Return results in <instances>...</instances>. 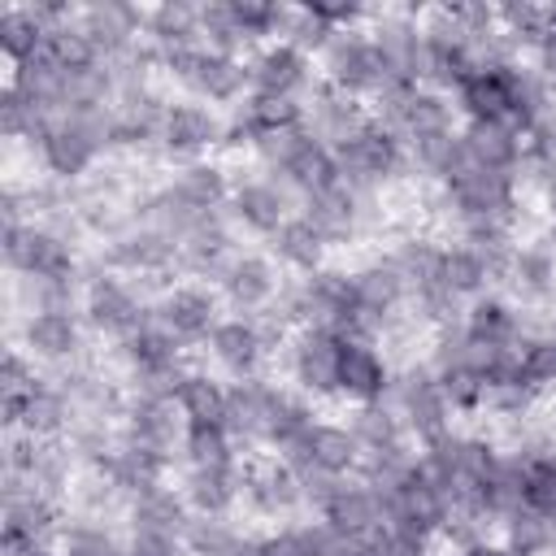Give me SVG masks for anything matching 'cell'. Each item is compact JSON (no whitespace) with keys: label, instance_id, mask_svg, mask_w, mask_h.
<instances>
[{"label":"cell","instance_id":"obj_14","mask_svg":"<svg viewBox=\"0 0 556 556\" xmlns=\"http://www.w3.org/2000/svg\"><path fill=\"white\" fill-rule=\"evenodd\" d=\"M248 74H252V96H274V100H300L317 87V61L300 48H291L287 39L261 43L248 56Z\"/></svg>","mask_w":556,"mask_h":556},{"label":"cell","instance_id":"obj_12","mask_svg":"<svg viewBox=\"0 0 556 556\" xmlns=\"http://www.w3.org/2000/svg\"><path fill=\"white\" fill-rule=\"evenodd\" d=\"M204 352H208V369L222 374L226 382L261 378V374H269L274 361H278L274 348H269V339L261 334L256 317H239V313H230V317L217 321V330L208 334Z\"/></svg>","mask_w":556,"mask_h":556},{"label":"cell","instance_id":"obj_7","mask_svg":"<svg viewBox=\"0 0 556 556\" xmlns=\"http://www.w3.org/2000/svg\"><path fill=\"white\" fill-rule=\"evenodd\" d=\"M387 404L395 408V417L404 421V430L417 447L456 426V413H452V404H447V395H443V387H439V378L426 361H413V365L395 369Z\"/></svg>","mask_w":556,"mask_h":556},{"label":"cell","instance_id":"obj_2","mask_svg":"<svg viewBox=\"0 0 556 556\" xmlns=\"http://www.w3.org/2000/svg\"><path fill=\"white\" fill-rule=\"evenodd\" d=\"M0 252H4V269L13 278H30V282H56V287H83L87 261L91 252L39 222L26 226H4L0 230Z\"/></svg>","mask_w":556,"mask_h":556},{"label":"cell","instance_id":"obj_36","mask_svg":"<svg viewBox=\"0 0 556 556\" xmlns=\"http://www.w3.org/2000/svg\"><path fill=\"white\" fill-rule=\"evenodd\" d=\"M0 556H61L56 543H0Z\"/></svg>","mask_w":556,"mask_h":556},{"label":"cell","instance_id":"obj_32","mask_svg":"<svg viewBox=\"0 0 556 556\" xmlns=\"http://www.w3.org/2000/svg\"><path fill=\"white\" fill-rule=\"evenodd\" d=\"M495 543L508 556H556V521L543 517V513H534V508H517L500 526Z\"/></svg>","mask_w":556,"mask_h":556},{"label":"cell","instance_id":"obj_23","mask_svg":"<svg viewBox=\"0 0 556 556\" xmlns=\"http://www.w3.org/2000/svg\"><path fill=\"white\" fill-rule=\"evenodd\" d=\"M265 252H269V256L278 261V269L291 274V278H304V274H317V269L334 265V243H330L304 213L287 217V222L265 239Z\"/></svg>","mask_w":556,"mask_h":556},{"label":"cell","instance_id":"obj_1","mask_svg":"<svg viewBox=\"0 0 556 556\" xmlns=\"http://www.w3.org/2000/svg\"><path fill=\"white\" fill-rule=\"evenodd\" d=\"M78 313L91 330L96 343H122L130 339L139 326L152 321V291L139 287L135 278H122L113 269H104L91 252L87 274H83V295H78Z\"/></svg>","mask_w":556,"mask_h":556},{"label":"cell","instance_id":"obj_5","mask_svg":"<svg viewBox=\"0 0 556 556\" xmlns=\"http://www.w3.org/2000/svg\"><path fill=\"white\" fill-rule=\"evenodd\" d=\"M230 178H235V187H230V200H226V217L239 230V239H261L265 243L287 217L300 213V200L274 174H265L252 156H248V169L230 165Z\"/></svg>","mask_w":556,"mask_h":556},{"label":"cell","instance_id":"obj_10","mask_svg":"<svg viewBox=\"0 0 556 556\" xmlns=\"http://www.w3.org/2000/svg\"><path fill=\"white\" fill-rule=\"evenodd\" d=\"M243 508L269 526L308 517V500H304L295 469L274 452H252L243 460Z\"/></svg>","mask_w":556,"mask_h":556},{"label":"cell","instance_id":"obj_34","mask_svg":"<svg viewBox=\"0 0 556 556\" xmlns=\"http://www.w3.org/2000/svg\"><path fill=\"white\" fill-rule=\"evenodd\" d=\"M265 547H269V556H313L308 534H304V517L282 521V526H269L265 530Z\"/></svg>","mask_w":556,"mask_h":556},{"label":"cell","instance_id":"obj_31","mask_svg":"<svg viewBox=\"0 0 556 556\" xmlns=\"http://www.w3.org/2000/svg\"><path fill=\"white\" fill-rule=\"evenodd\" d=\"M48 35L52 30L39 22V13H35L30 0L26 4H4V13H0V52H4L9 70L22 65V61H30V56H39L43 43H48Z\"/></svg>","mask_w":556,"mask_h":556},{"label":"cell","instance_id":"obj_25","mask_svg":"<svg viewBox=\"0 0 556 556\" xmlns=\"http://www.w3.org/2000/svg\"><path fill=\"white\" fill-rule=\"evenodd\" d=\"M434 282H439L456 304H469V300L495 291V269H491V261H486L473 243H465V239H443Z\"/></svg>","mask_w":556,"mask_h":556},{"label":"cell","instance_id":"obj_4","mask_svg":"<svg viewBox=\"0 0 556 556\" xmlns=\"http://www.w3.org/2000/svg\"><path fill=\"white\" fill-rule=\"evenodd\" d=\"M9 343L22 348L43 374H61L74 369L83 361H91V330L83 321L78 308H35L9 321Z\"/></svg>","mask_w":556,"mask_h":556},{"label":"cell","instance_id":"obj_30","mask_svg":"<svg viewBox=\"0 0 556 556\" xmlns=\"http://www.w3.org/2000/svg\"><path fill=\"white\" fill-rule=\"evenodd\" d=\"M178 460L182 465H239L248 460V452L239 447L226 421H187Z\"/></svg>","mask_w":556,"mask_h":556},{"label":"cell","instance_id":"obj_6","mask_svg":"<svg viewBox=\"0 0 556 556\" xmlns=\"http://www.w3.org/2000/svg\"><path fill=\"white\" fill-rule=\"evenodd\" d=\"M161 165H191V161H208L217 152H226V113L191 100V96H174L165 117H161Z\"/></svg>","mask_w":556,"mask_h":556},{"label":"cell","instance_id":"obj_21","mask_svg":"<svg viewBox=\"0 0 556 556\" xmlns=\"http://www.w3.org/2000/svg\"><path fill=\"white\" fill-rule=\"evenodd\" d=\"M174 482L195 517H235L243 508V460L239 465H182Z\"/></svg>","mask_w":556,"mask_h":556},{"label":"cell","instance_id":"obj_20","mask_svg":"<svg viewBox=\"0 0 556 556\" xmlns=\"http://www.w3.org/2000/svg\"><path fill=\"white\" fill-rule=\"evenodd\" d=\"M243 252L239 243V230L230 226L226 213H213L204 217L182 243H178V265H182V278H195V282H213L226 274V265Z\"/></svg>","mask_w":556,"mask_h":556},{"label":"cell","instance_id":"obj_8","mask_svg":"<svg viewBox=\"0 0 556 556\" xmlns=\"http://www.w3.org/2000/svg\"><path fill=\"white\" fill-rule=\"evenodd\" d=\"M222 308H226L222 291L213 282H195V278H178L152 295V321L161 330H169L187 352L208 343V334L222 321Z\"/></svg>","mask_w":556,"mask_h":556},{"label":"cell","instance_id":"obj_16","mask_svg":"<svg viewBox=\"0 0 556 556\" xmlns=\"http://www.w3.org/2000/svg\"><path fill=\"white\" fill-rule=\"evenodd\" d=\"M78 30L91 43V52L100 61H117L122 52H130L143 39V22L148 9L143 4H126V0H96V4H78Z\"/></svg>","mask_w":556,"mask_h":556},{"label":"cell","instance_id":"obj_29","mask_svg":"<svg viewBox=\"0 0 556 556\" xmlns=\"http://www.w3.org/2000/svg\"><path fill=\"white\" fill-rule=\"evenodd\" d=\"M174 400H178V408H182L187 421H226L230 382L222 374H213L208 365H187V374L178 378Z\"/></svg>","mask_w":556,"mask_h":556},{"label":"cell","instance_id":"obj_17","mask_svg":"<svg viewBox=\"0 0 556 556\" xmlns=\"http://www.w3.org/2000/svg\"><path fill=\"white\" fill-rule=\"evenodd\" d=\"M395 365L391 356L369 343V339H348L343 334V356H339V404L361 408V404H382L391 395Z\"/></svg>","mask_w":556,"mask_h":556},{"label":"cell","instance_id":"obj_35","mask_svg":"<svg viewBox=\"0 0 556 556\" xmlns=\"http://www.w3.org/2000/svg\"><path fill=\"white\" fill-rule=\"evenodd\" d=\"M126 556H187L182 539L152 534V530H126Z\"/></svg>","mask_w":556,"mask_h":556},{"label":"cell","instance_id":"obj_28","mask_svg":"<svg viewBox=\"0 0 556 556\" xmlns=\"http://www.w3.org/2000/svg\"><path fill=\"white\" fill-rule=\"evenodd\" d=\"M187 517H191V508H187L178 482L148 486L143 495H135V500L126 504V530H152V534H174V539H182Z\"/></svg>","mask_w":556,"mask_h":556},{"label":"cell","instance_id":"obj_19","mask_svg":"<svg viewBox=\"0 0 556 556\" xmlns=\"http://www.w3.org/2000/svg\"><path fill=\"white\" fill-rule=\"evenodd\" d=\"M534 317H539V313L517 308L504 291H486V295H478V300L465 304V313H460V330H465L473 343H482V348L513 352V348L530 334Z\"/></svg>","mask_w":556,"mask_h":556},{"label":"cell","instance_id":"obj_11","mask_svg":"<svg viewBox=\"0 0 556 556\" xmlns=\"http://www.w3.org/2000/svg\"><path fill=\"white\" fill-rule=\"evenodd\" d=\"M317 78L352 100H378L382 87H387V74H382V61H378V48L369 39V30H334V39L326 43V52L317 56Z\"/></svg>","mask_w":556,"mask_h":556},{"label":"cell","instance_id":"obj_13","mask_svg":"<svg viewBox=\"0 0 556 556\" xmlns=\"http://www.w3.org/2000/svg\"><path fill=\"white\" fill-rule=\"evenodd\" d=\"M282 287H287V274L278 269V261L265 248H243L226 265V274L217 278V291H222L226 308L239 313V317H261L265 308H274Z\"/></svg>","mask_w":556,"mask_h":556},{"label":"cell","instance_id":"obj_24","mask_svg":"<svg viewBox=\"0 0 556 556\" xmlns=\"http://www.w3.org/2000/svg\"><path fill=\"white\" fill-rule=\"evenodd\" d=\"M165 187L200 217L208 213H226V200H230V165L222 156H208V161H191V165H174L165 174Z\"/></svg>","mask_w":556,"mask_h":556},{"label":"cell","instance_id":"obj_15","mask_svg":"<svg viewBox=\"0 0 556 556\" xmlns=\"http://www.w3.org/2000/svg\"><path fill=\"white\" fill-rule=\"evenodd\" d=\"M182 430L187 417L178 408L174 395H148V391H126V408H122V434L139 447H152L161 456L178 460L182 447Z\"/></svg>","mask_w":556,"mask_h":556},{"label":"cell","instance_id":"obj_33","mask_svg":"<svg viewBox=\"0 0 556 556\" xmlns=\"http://www.w3.org/2000/svg\"><path fill=\"white\" fill-rule=\"evenodd\" d=\"M248 530L235 526V517H187L182 526V552L187 556H230Z\"/></svg>","mask_w":556,"mask_h":556},{"label":"cell","instance_id":"obj_37","mask_svg":"<svg viewBox=\"0 0 556 556\" xmlns=\"http://www.w3.org/2000/svg\"><path fill=\"white\" fill-rule=\"evenodd\" d=\"M230 556H269L265 534H243V539H239V547H235Z\"/></svg>","mask_w":556,"mask_h":556},{"label":"cell","instance_id":"obj_27","mask_svg":"<svg viewBox=\"0 0 556 556\" xmlns=\"http://www.w3.org/2000/svg\"><path fill=\"white\" fill-rule=\"evenodd\" d=\"M143 39L161 52V61L169 52H182V48H204V39H200V4H187V0L152 4L148 22H143Z\"/></svg>","mask_w":556,"mask_h":556},{"label":"cell","instance_id":"obj_18","mask_svg":"<svg viewBox=\"0 0 556 556\" xmlns=\"http://www.w3.org/2000/svg\"><path fill=\"white\" fill-rule=\"evenodd\" d=\"M282 460L291 469H317V473H330V478H352V473H361V443L348 430V421L317 417L313 430L291 452H282Z\"/></svg>","mask_w":556,"mask_h":556},{"label":"cell","instance_id":"obj_22","mask_svg":"<svg viewBox=\"0 0 556 556\" xmlns=\"http://www.w3.org/2000/svg\"><path fill=\"white\" fill-rule=\"evenodd\" d=\"M313 517L330 521L334 530H343L352 539H365V534H374L382 526V495H378V486L369 478L352 473V478H339L330 486V495L317 504Z\"/></svg>","mask_w":556,"mask_h":556},{"label":"cell","instance_id":"obj_3","mask_svg":"<svg viewBox=\"0 0 556 556\" xmlns=\"http://www.w3.org/2000/svg\"><path fill=\"white\" fill-rule=\"evenodd\" d=\"M334 165H339V178L365 195H387L391 187H404L413 182L408 174V143L387 126L378 122L374 113L365 117V126L334 148Z\"/></svg>","mask_w":556,"mask_h":556},{"label":"cell","instance_id":"obj_26","mask_svg":"<svg viewBox=\"0 0 556 556\" xmlns=\"http://www.w3.org/2000/svg\"><path fill=\"white\" fill-rule=\"evenodd\" d=\"M460 139H465V156L469 165L495 169V174H513L526 156V135L513 126H495V122H460Z\"/></svg>","mask_w":556,"mask_h":556},{"label":"cell","instance_id":"obj_9","mask_svg":"<svg viewBox=\"0 0 556 556\" xmlns=\"http://www.w3.org/2000/svg\"><path fill=\"white\" fill-rule=\"evenodd\" d=\"M339 356H343V334L326 326H300L282 352L287 387L308 395L313 404L334 400L339 404Z\"/></svg>","mask_w":556,"mask_h":556}]
</instances>
